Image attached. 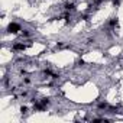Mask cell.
Returning a JSON list of instances; mask_svg holds the SVG:
<instances>
[{
	"mask_svg": "<svg viewBox=\"0 0 123 123\" xmlns=\"http://www.w3.org/2000/svg\"><path fill=\"white\" fill-rule=\"evenodd\" d=\"M18 31H19V25H16V23H10V25H9V32L16 33Z\"/></svg>",
	"mask_w": 123,
	"mask_h": 123,
	"instance_id": "cell-1",
	"label": "cell"
}]
</instances>
